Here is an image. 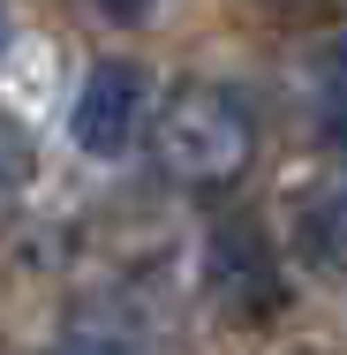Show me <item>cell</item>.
<instances>
[{
	"mask_svg": "<svg viewBox=\"0 0 347 355\" xmlns=\"http://www.w3.org/2000/svg\"><path fill=\"white\" fill-rule=\"evenodd\" d=\"M151 151H159V166H166L174 182L219 189V182H234V174L249 166L257 129H249V106H242L234 91L181 83V91L159 106V121H151Z\"/></svg>",
	"mask_w": 347,
	"mask_h": 355,
	"instance_id": "6da1fadb",
	"label": "cell"
},
{
	"mask_svg": "<svg viewBox=\"0 0 347 355\" xmlns=\"http://www.w3.org/2000/svg\"><path fill=\"white\" fill-rule=\"evenodd\" d=\"M204 295L234 318V325H272L287 310V272L279 250L257 219H219L204 242Z\"/></svg>",
	"mask_w": 347,
	"mask_h": 355,
	"instance_id": "7a4b0ae2",
	"label": "cell"
},
{
	"mask_svg": "<svg viewBox=\"0 0 347 355\" xmlns=\"http://www.w3.org/2000/svg\"><path fill=\"white\" fill-rule=\"evenodd\" d=\"M143 114H151V76L136 61H98V69L83 76V91H75L69 106V137L91 151V159H121L129 144H136Z\"/></svg>",
	"mask_w": 347,
	"mask_h": 355,
	"instance_id": "3957f363",
	"label": "cell"
},
{
	"mask_svg": "<svg viewBox=\"0 0 347 355\" xmlns=\"http://www.w3.org/2000/svg\"><path fill=\"white\" fill-rule=\"evenodd\" d=\"M294 250L310 272L347 280V174H325L294 197Z\"/></svg>",
	"mask_w": 347,
	"mask_h": 355,
	"instance_id": "277c9868",
	"label": "cell"
},
{
	"mask_svg": "<svg viewBox=\"0 0 347 355\" xmlns=\"http://www.w3.org/2000/svg\"><path fill=\"white\" fill-rule=\"evenodd\" d=\"M30 174H38V159H30V137L0 114V197H15V189H30Z\"/></svg>",
	"mask_w": 347,
	"mask_h": 355,
	"instance_id": "5b68a950",
	"label": "cell"
},
{
	"mask_svg": "<svg viewBox=\"0 0 347 355\" xmlns=\"http://www.w3.org/2000/svg\"><path fill=\"white\" fill-rule=\"evenodd\" d=\"M325 137L347 151V46H340V69H332V91H325Z\"/></svg>",
	"mask_w": 347,
	"mask_h": 355,
	"instance_id": "8992f818",
	"label": "cell"
},
{
	"mask_svg": "<svg viewBox=\"0 0 347 355\" xmlns=\"http://www.w3.org/2000/svg\"><path fill=\"white\" fill-rule=\"evenodd\" d=\"M61 355H143V348H129V340H114V333H75Z\"/></svg>",
	"mask_w": 347,
	"mask_h": 355,
	"instance_id": "52a82bcc",
	"label": "cell"
},
{
	"mask_svg": "<svg viewBox=\"0 0 347 355\" xmlns=\"http://www.w3.org/2000/svg\"><path fill=\"white\" fill-rule=\"evenodd\" d=\"M8 38H15V23H8V15H0V53H8Z\"/></svg>",
	"mask_w": 347,
	"mask_h": 355,
	"instance_id": "ba28073f",
	"label": "cell"
}]
</instances>
